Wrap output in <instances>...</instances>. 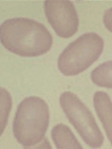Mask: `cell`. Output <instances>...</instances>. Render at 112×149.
<instances>
[{
	"mask_svg": "<svg viewBox=\"0 0 112 149\" xmlns=\"http://www.w3.org/2000/svg\"><path fill=\"white\" fill-rule=\"evenodd\" d=\"M90 79L99 87L112 89V60L102 63L93 70Z\"/></svg>",
	"mask_w": 112,
	"mask_h": 149,
	"instance_id": "8",
	"label": "cell"
},
{
	"mask_svg": "<svg viewBox=\"0 0 112 149\" xmlns=\"http://www.w3.org/2000/svg\"><path fill=\"white\" fill-rule=\"evenodd\" d=\"M11 107H12V99H11L10 93L5 88H1L0 89V125H1V127H0V135L5 130Z\"/></svg>",
	"mask_w": 112,
	"mask_h": 149,
	"instance_id": "9",
	"label": "cell"
},
{
	"mask_svg": "<svg viewBox=\"0 0 112 149\" xmlns=\"http://www.w3.org/2000/svg\"><path fill=\"white\" fill-rule=\"evenodd\" d=\"M0 39L7 51L21 57H40L53 43L52 35L43 24L24 17L6 19L0 28Z\"/></svg>",
	"mask_w": 112,
	"mask_h": 149,
	"instance_id": "1",
	"label": "cell"
},
{
	"mask_svg": "<svg viewBox=\"0 0 112 149\" xmlns=\"http://www.w3.org/2000/svg\"><path fill=\"white\" fill-rule=\"evenodd\" d=\"M104 51V40L95 33H86L71 42L58 58V70L64 76H76L97 61Z\"/></svg>",
	"mask_w": 112,
	"mask_h": 149,
	"instance_id": "3",
	"label": "cell"
},
{
	"mask_svg": "<svg viewBox=\"0 0 112 149\" xmlns=\"http://www.w3.org/2000/svg\"><path fill=\"white\" fill-rule=\"evenodd\" d=\"M52 138L58 149H82L71 129L64 124H57L52 129Z\"/></svg>",
	"mask_w": 112,
	"mask_h": 149,
	"instance_id": "7",
	"label": "cell"
},
{
	"mask_svg": "<svg viewBox=\"0 0 112 149\" xmlns=\"http://www.w3.org/2000/svg\"><path fill=\"white\" fill-rule=\"evenodd\" d=\"M45 147H46V148H51V146L48 144V141H47V139H46V138H45V143H42L41 146H39L37 148H45Z\"/></svg>",
	"mask_w": 112,
	"mask_h": 149,
	"instance_id": "11",
	"label": "cell"
},
{
	"mask_svg": "<svg viewBox=\"0 0 112 149\" xmlns=\"http://www.w3.org/2000/svg\"><path fill=\"white\" fill-rule=\"evenodd\" d=\"M63 112L90 148H99L104 143V136L89 108L71 91H64L59 97Z\"/></svg>",
	"mask_w": 112,
	"mask_h": 149,
	"instance_id": "4",
	"label": "cell"
},
{
	"mask_svg": "<svg viewBox=\"0 0 112 149\" xmlns=\"http://www.w3.org/2000/svg\"><path fill=\"white\" fill-rule=\"evenodd\" d=\"M45 15L55 34L69 39L78 30V16L69 0H47L43 3Z\"/></svg>",
	"mask_w": 112,
	"mask_h": 149,
	"instance_id": "5",
	"label": "cell"
},
{
	"mask_svg": "<svg viewBox=\"0 0 112 149\" xmlns=\"http://www.w3.org/2000/svg\"><path fill=\"white\" fill-rule=\"evenodd\" d=\"M50 124V109L46 101L37 96L25 97L18 105L13 119V135L17 142L30 148L39 144Z\"/></svg>",
	"mask_w": 112,
	"mask_h": 149,
	"instance_id": "2",
	"label": "cell"
},
{
	"mask_svg": "<svg viewBox=\"0 0 112 149\" xmlns=\"http://www.w3.org/2000/svg\"><path fill=\"white\" fill-rule=\"evenodd\" d=\"M94 108L95 112L102 123L105 132L111 142L112 146V100L105 91H95L94 97Z\"/></svg>",
	"mask_w": 112,
	"mask_h": 149,
	"instance_id": "6",
	"label": "cell"
},
{
	"mask_svg": "<svg viewBox=\"0 0 112 149\" xmlns=\"http://www.w3.org/2000/svg\"><path fill=\"white\" fill-rule=\"evenodd\" d=\"M104 25L106 26V29L112 33V7L107 8L104 15Z\"/></svg>",
	"mask_w": 112,
	"mask_h": 149,
	"instance_id": "10",
	"label": "cell"
}]
</instances>
